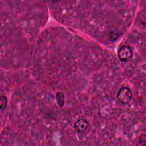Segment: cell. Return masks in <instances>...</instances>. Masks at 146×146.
Wrapping results in <instances>:
<instances>
[{
	"instance_id": "6da1fadb",
	"label": "cell",
	"mask_w": 146,
	"mask_h": 146,
	"mask_svg": "<svg viewBox=\"0 0 146 146\" xmlns=\"http://www.w3.org/2000/svg\"><path fill=\"white\" fill-rule=\"evenodd\" d=\"M117 97L120 103L122 104H127L132 98V93L129 88L124 87L119 90Z\"/></svg>"
},
{
	"instance_id": "5b68a950",
	"label": "cell",
	"mask_w": 146,
	"mask_h": 146,
	"mask_svg": "<svg viewBox=\"0 0 146 146\" xmlns=\"http://www.w3.org/2000/svg\"><path fill=\"white\" fill-rule=\"evenodd\" d=\"M7 98L5 95L0 97V108L1 111H4L7 106Z\"/></svg>"
},
{
	"instance_id": "277c9868",
	"label": "cell",
	"mask_w": 146,
	"mask_h": 146,
	"mask_svg": "<svg viewBox=\"0 0 146 146\" xmlns=\"http://www.w3.org/2000/svg\"><path fill=\"white\" fill-rule=\"evenodd\" d=\"M56 99L58 104L60 107H63L64 104V95L62 92H58L56 94Z\"/></svg>"
},
{
	"instance_id": "7a4b0ae2",
	"label": "cell",
	"mask_w": 146,
	"mask_h": 146,
	"mask_svg": "<svg viewBox=\"0 0 146 146\" xmlns=\"http://www.w3.org/2000/svg\"><path fill=\"white\" fill-rule=\"evenodd\" d=\"M133 55V51L131 47L128 45L123 46L118 51V58L123 62H127L131 59Z\"/></svg>"
},
{
	"instance_id": "3957f363",
	"label": "cell",
	"mask_w": 146,
	"mask_h": 146,
	"mask_svg": "<svg viewBox=\"0 0 146 146\" xmlns=\"http://www.w3.org/2000/svg\"><path fill=\"white\" fill-rule=\"evenodd\" d=\"M89 125L88 122L84 119H79L77 120L74 125L75 129L79 132H83L87 129Z\"/></svg>"
}]
</instances>
